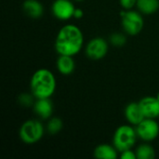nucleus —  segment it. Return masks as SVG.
Instances as JSON below:
<instances>
[{
    "instance_id": "f257e3e1",
    "label": "nucleus",
    "mask_w": 159,
    "mask_h": 159,
    "mask_svg": "<svg viewBox=\"0 0 159 159\" xmlns=\"http://www.w3.org/2000/svg\"><path fill=\"white\" fill-rule=\"evenodd\" d=\"M54 46L59 55L74 57L84 46V34L80 28L74 24L64 25L59 30Z\"/></svg>"
},
{
    "instance_id": "f03ea898",
    "label": "nucleus",
    "mask_w": 159,
    "mask_h": 159,
    "mask_svg": "<svg viewBox=\"0 0 159 159\" xmlns=\"http://www.w3.org/2000/svg\"><path fill=\"white\" fill-rule=\"evenodd\" d=\"M56 86L54 74L46 68L36 70L30 80L31 92L35 99L50 98L56 90Z\"/></svg>"
},
{
    "instance_id": "7ed1b4c3",
    "label": "nucleus",
    "mask_w": 159,
    "mask_h": 159,
    "mask_svg": "<svg viewBox=\"0 0 159 159\" xmlns=\"http://www.w3.org/2000/svg\"><path fill=\"white\" fill-rule=\"evenodd\" d=\"M138 135L136 129L132 125H122L119 126L113 137V144L118 152H123L125 150L132 149L136 143Z\"/></svg>"
},
{
    "instance_id": "20e7f679",
    "label": "nucleus",
    "mask_w": 159,
    "mask_h": 159,
    "mask_svg": "<svg viewBox=\"0 0 159 159\" xmlns=\"http://www.w3.org/2000/svg\"><path fill=\"white\" fill-rule=\"evenodd\" d=\"M44 133V125L36 119H30L20 126L19 137L22 143L26 144H34L43 138Z\"/></svg>"
},
{
    "instance_id": "39448f33",
    "label": "nucleus",
    "mask_w": 159,
    "mask_h": 159,
    "mask_svg": "<svg viewBox=\"0 0 159 159\" xmlns=\"http://www.w3.org/2000/svg\"><path fill=\"white\" fill-rule=\"evenodd\" d=\"M122 18V27L124 32L129 35L139 34L144 26V20L141 12L135 10H122L120 11Z\"/></svg>"
},
{
    "instance_id": "423d86ee",
    "label": "nucleus",
    "mask_w": 159,
    "mask_h": 159,
    "mask_svg": "<svg viewBox=\"0 0 159 159\" xmlns=\"http://www.w3.org/2000/svg\"><path fill=\"white\" fill-rule=\"evenodd\" d=\"M135 129L138 138L144 142H152L159 135V124L154 118H144Z\"/></svg>"
},
{
    "instance_id": "0eeeda50",
    "label": "nucleus",
    "mask_w": 159,
    "mask_h": 159,
    "mask_svg": "<svg viewBox=\"0 0 159 159\" xmlns=\"http://www.w3.org/2000/svg\"><path fill=\"white\" fill-rule=\"evenodd\" d=\"M108 43L102 37H94L89 41L86 46L85 53L88 58L98 61L104 58L108 52Z\"/></svg>"
},
{
    "instance_id": "6e6552de",
    "label": "nucleus",
    "mask_w": 159,
    "mask_h": 159,
    "mask_svg": "<svg viewBox=\"0 0 159 159\" xmlns=\"http://www.w3.org/2000/svg\"><path fill=\"white\" fill-rule=\"evenodd\" d=\"M75 7L70 0H55L51 6L54 17L60 20H68L74 17Z\"/></svg>"
},
{
    "instance_id": "1a4fd4ad",
    "label": "nucleus",
    "mask_w": 159,
    "mask_h": 159,
    "mask_svg": "<svg viewBox=\"0 0 159 159\" xmlns=\"http://www.w3.org/2000/svg\"><path fill=\"white\" fill-rule=\"evenodd\" d=\"M139 104L145 118L156 119L157 117H159V101L157 97H144L139 102Z\"/></svg>"
},
{
    "instance_id": "9d476101",
    "label": "nucleus",
    "mask_w": 159,
    "mask_h": 159,
    "mask_svg": "<svg viewBox=\"0 0 159 159\" xmlns=\"http://www.w3.org/2000/svg\"><path fill=\"white\" fill-rule=\"evenodd\" d=\"M124 114H125V117L128 120V122L130 125L135 126V127L145 118L139 102L129 103L125 108Z\"/></svg>"
},
{
    "instance_id": "9b49d317",
    "label": "nucleus",
    "mask_w": 159,
    "mask_h": 159,
    "mask_svg": "<svg viewBox=\"0 0 159 159\" xmlns=\"http://www.w3.org/2000/svg\"><path fill=\"white\" fill-rule=\"evenodd\" d=\"M34 112L41 119H49L53 113V102L50 98L36 99L34 103Z\"/></svg>"
},
{
    "instance_id": "f8f14e48",
    "label": "nucleus",
    "mask_w": 159,
    "mask_h": 159,
    "mask_svg": "<svg viewBox=\"0 0 159 159\" xmlns=\"http://www.w3.org/2000/svg\"><path fill=\"white\" fill-rule=\"evenodd\" d=\"M22 8L26 15L32 19H39L44 14V7L38 0H25Z\"/></svg>"
},
{
    "instance_id": "ddd939ff",
    "label": "nucleus",
    "mask_w": 159,
    "mask_h": 159,
    "mask_svg": "<svg viewBox=\"0 0 159 159\" xmlns=\"http://www.w3.org/2000/svg\"><path fill=\"white\" fill-rule=\"evenodd\" d=\"M57 70L63 75H69L75 72V62L73 56L60 55L56 62Z\"/></svg>"
},
{
    "instance_id": "4468645a",
    "label": "nucleus",
    "mask_w": 159,
    "mask_h": 159,
    "mask_svg": "<svg viewBox=\"0 0 159 159\" xmlns=\"http://www.w3.org/2000/svg\"><path fill=\"white\" fill-rule=\"evenodd\" d=\"M93 155L94 157L99 159H116L118 157V151L114 145L102 143L95 148Z\"/></svg>"
},
{
    "instance_id": "2eb2a0df",
    "label": "nucleus",
    "mask_w": 159,
    "mask_h": 159,
    "mask_svg": "<svg viewBox=\"0 0 159 159\" xmlns=\"http://www.w3.org/2000/svg\"><path fill=\"white\" fill-rule=\"evenodd\" d=\"M136 7L141 13L151 15L158 10L159 0H137Z\"/></svg>"
},
{
    "instance_id": "dca6fc26",
    "label": "nucleus",
    "mask_w": 159,
    "mask_h": 159,
    "mask_svg": "<svg viewBox=\"0 0 159 159\" xmlns=\"http://www.w3.org/2000/svg\"><path fill=\"white\" fill-rule=\"evenodd\" d=\"M135 153L137 159H154L156 157V152L154 148L147 143L139 145Z\"/></svg>"
},
{
    "instance_id": "f3484780",
    "label": "nucleus",
    "mask_w": 159,
    "mask_h": 159,
    "mask_svg": "<svg viewBox=\"0 0 159 159\" xmlns=\"http://www.w3.org/2000/svg\"><path fill=\"white\" fill-rule=\"evenodd\" d=\"M62 127H63V124H62V121L61 118L52 117V118H49V120L47 124V131L49 134L54 135V134L59 133L62 129Z\"/></svg>"
},
{
    "instance_id": "a211bd4d",
    "label": "nucleus",
    "mask_w": 159,
    "mask_h": 159,
    "mask_svg": "<svg viewBox=\"0 0 159 159\" xmlns=\"http://www.w3.org/2000/svg\"><path fill=\"white\" fill-rule=\"evenodd\" d=\"M111 44L115 47H123L127 43V37L124 34L114 33L110 35L109 38Z\"/></svg>"
},
{
    "instance_id": "6ab92c4d",
    "label": "nucleus",
    "mask_w": 159,
    "mask_h": 159,
    "mask_svg": "<svg viewBox=\"0 0 159 159\" xmlns=\"http://www.w3.org/2000/svg\"><path fill=\"white\" fill-rule=\"evenodd\" d=\"M34 96L32 94H28V93H22L20 95L19 97V102L21 106H24V107H29L31 105H34Z\"/></svg>"
},
{
    "instance_id": "aec40b11",
    "label": "nucleus",
    "mask_w": 159,
    "mask_h": 159,
    "mask_svg": "<svg viewBox=\"0 0 159 159\" xmlns=\"http://www.w3.org/2000/svg\"><path fill=\"white\" fill-rule=\"evenodd\" d=\"M119 3L124 9L129 10L137 5V0H119Z\"/></svg>"
},
{
    "instance_id": "412c9836",
    "label": "nucleus",
    "mask_w": 159,
    "mask_h": 159,
    "mask_svg": "<svg viewBox=\"0 0 159 159\" xmlns=\"http://www.w3.org/2000/svg\"><path fill=\"white\" fill-rule=\"evenodd\" d=\"M120 158L121 159H137L136 153L132 151V149L125 150L120 153Z\"/></svg>"
},
{
    "instance_id": "4be33fe9",
    "label": "nucleus",
    "mask_w": 159,
    "mask_h": 159,
    "mask_svg": "<svg viewBox=\"0 0 159 159\" xmlns=\"http://www.w3.org/2000/svg\"><path fill=\"white\" fill-rule=\"evenodd\" d=\"M83 15H84L83 10L81 8H79V7H75V10L74 12V18H75V19H81L83 17Z\"/></svg>"
},
{
    "instance_id": "5701e85b",
    "label": "nucleus",
    "mask_w": 159,
    "mask_h": 159,
    "mask_svg": "<svg viewBox=\"0 0 159 159\" xmlns=\"http://www.w3.org/2000/svg\"><path fill=\"white\" fill-rule=\"evenodd\" d=\"M157 98L158 99V101H159V92H158V93H157Z\"/></svg>"
},
{
    "instance_id": "b1692460",
    "label": "nucleus",
    "mask_w": 159,
    "mask_h": 159,
    "mask_svg": "<svg viewBox=\"0 0 159 159\" xmlns=\"http://www.w3.org/2000/svg\"><path fill=\"white\" fill-rule=\"evenodd\" d=\"M75 1H78V2H80V1H84V0H75Z\"/></svg>"
}]
</instances>
